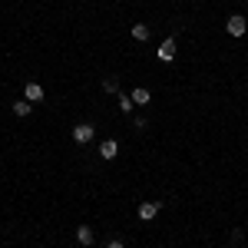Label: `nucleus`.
Here are the masks:
<instances>
[{
    "instance_id": "3",
    "label": "nucleus",
    "mask_w": 248,
    "mask_h": 248,
    "mask_svg": "<svg viewBox=\"0 0 248 248\" xmlns=\"http://www.w3.org/2000/svg\"><path fill=\"white\" fill-rule=\"evenodd\" d=\"M93 126H90V123H79V126H73V139H77V142H90V139H93Z\"/></svg>"
},
{
    "instance_id": "13",
    "label": "nucleus",
    "mask_w": 248,
    "mask_h": 248,
    "mask_svg": "<svg viewBox=\"0 0 248 248\" xmlns=\"http://www.w3.org/2000/svg\"><path fill=\"white\" fill-rule=\"evenodd\" d=\"M106 248H126V245H123V242H109Z\"/></svg>"
},
{
    "instance_id": "10",
    "label": "nucleus",
    "mask_w": 248,
    "mask_h": 248,
    "mask_svg": "<svg viewBox=\"0 0 248 248\" xmlns=\"http://www.w3.org/2000/svg\"><path fill=\"white\" fill-rule=\"evenodd\" d=\"M116 99H119V109H123V113H129V109L136 106V103H133V96H126V93H116Z\"/></svg>"
},
{
    "instance_id": "6",
    "label": "nucleus",
    "mask_w": 248,
    "mask_h": 248,
    "mask_svg": "<svg viewBox=\"0 0 248 248\" xmlns=\"http://www.w3.org/2000/svg\"><path fill=\"white\" fill-rule=\"evenodd\" d=\"M23 96H27L30 103H40V99H43V86H40V83H27V90H23Z\"/></svg>"
},
{
    "instance_id": "5",
    "label": "nucleus",
    "mask_w": 248,
    "mask_h": 248,
    "mask_svg": "<svg viewBox=\"0 0 248 248\" xmlns=\"http://www.w3.org/2000/svg\"><path fill=\"white\" fill-rule=\"evenodd\" d=\"M93 238H96V235H93V229H90V225H79V229H77V242H79L83 248L93 245Z\"/></svg>"
},
{
    "instance_id": "9",
    "label": "nucleus",
    "mask_w": 248,
    "mask_h": 248,
    "mask_svg": "<svg viewBox=\"0 0 248 248\" xmlns=\"http://www.w3.org/2000/svg\"><path fill=\"white\" fill-rule=\"evenodd\" d=\"M30 109H33V103H30V99H17V103H14V116H20V119H23V116H30Z\"/></svg>"
},
{
    "instance_id": "7",
    "label": "nucleus",
    "mask_w": 248,
    "mask_h": 248,
    "mask_svg": "<svg viewBox=\"0 0 248 248\" xmlns=\"http://www.w3.org/2000/svg\"><path fill=\"white\" fill-rule=\"evenodd\" d=\"M129 96H133V103H136V106H146V103H149V99H153V96H149V90H146V86H136V90H133V93H129Z\"/></svg>"
},
{
    "instance_id": "2",
    "label": "nucleus",
    "mask_w": 248,
    "mask_h": 248,
    "mask_svg": "<svg viewBox=\"0 0 248 248\" xmlns=\"http://www.w3.org/2000/svg\"><path fill=\"white\" fill-rule=\"evenodd\" d=\"M159 209H162L159 202H142V205H139V218H142V222H153L155 215H159Z\"/></svg>"
},
{
    "instance_id": "8",
    "label": "nucleus",
    "mask_w": 248,
    "mask_h": 248,
    "mask_svg": "<svg viewBox=\"0 0 248 248\" xmlns=\"http://www.w3.org/2000/svg\"><path fill=\"white\" fill-rule=\"evenodd\" d=\"M116 153H119V146H116V139H106V142L99 146V155H103V159H116Z\"/></svg>"
},
{
    "instance_id": "4",
    "label": "nucleus",
    "mask_w": 248,
    "mask_h": 248,
    "mask_svg": "<svg viewBox=\"0 0 248 248\" xmlns=\"http://www.w3.org/2000/svg\"><path fill=\"white\" fill-rule=\"evenodd\" d=\"M159 60H175V40H162V46H159Z\"/></svg>"
},
{
    "instance_id": "11",
    "label": "nucleus",
    "mask_w": 248,
    "mask_h": 248,
    "mask_svg": "<svg viewBox=\"0 0 248 248\" xmlns=\"http://www.w3.org/2000/svg\"><path fill=\"white\" fill-rule=\"evenodd\" d=\"M133 37L136 40H149V27H146V23H136V27H133Z\"/></svg>"
},
{
    "instance_id": "1",
    "label": "nucleus",
    "mask_w": 248,
    "mask_h": 248,
    "mask_svg": "<svg viewBox=\"0 0 248 248\" xmlns=\"http://www.w3.org/2000/svg\"><path fill=\"white\" fill-rule=\"evenodd\" d=\"M245 30H248V20L242 17V14L229 17V33H232V37H245Z\"/></svg>"
},
{
    "instance_id": "12",
    "label": "nucleus",
    "mask_w": 248,
    "mask_h": 248,
    "mask_svg": "<svg viewBox=\"0 0 248 248\" xmlns=\"http://www.w3.org/2000/svg\"><path fill=\"white\" fill-rule=\"evenodd\" d=\"M103 90H106V93H119V83H116V79H103Z\"/></svg>"
}]
</instances>
